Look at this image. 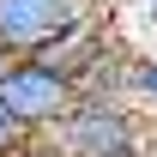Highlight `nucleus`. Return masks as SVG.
I'll return each mask as SVG.
<instances>
[{"label":"nucleus","instance_id":"obj_1","mask_svg":"<svg viewBox=\"0 0 157 157\" xmlns=\"http://www.w3.org/2000/svg\"><path fill=\"white\" fill-rule=\"evenodd\" d=\"M151 133L145 127V109H133L127 97H78L73 115L55 127V145L67 157H109V151H127Z\"/></svg>","mask_w":157,"mask_h":157},{"label":"nucleus","instance_id":"obj_2","mask_svg":"<svg viewBox=\"0 0 157 157\" xmlns=\"http://www.w3.org/2000/svg\"><path fill=\"white\" fill-rule=\"evenodd\" d=\"M0 97H6V109L24 121V133H55L60 121L73 115L78 85L60 73V67H48V60L18 55L12 67H6V78H0Z\"/></svg>","mask_w":157,"mask_h":157},{"label":"nucleus","instance_id":"obj_3","mask_svg":"<svg viewBox=\"0 0 157 157\" xmlns=\"http://www.w3.org/2000/svg\"><path fill=\"white\" fill-rule=\"evenodd\" d=\"M85 12H97V0H0V42L12 55H36Z\"/></svg>","mask_w":157,"mask_h":157},{"label":"nucleus","instance_id":"obj_4","mask_svg":"<svg viewBox=\"0 0 157 157\" xmlns=\"http://www.w3.org/2000/svg\"><path fill=\"white\" fill-rule=\"evenodd\" d=\"M127 103L145 109V115L157 109V48H133V60H127Z\"/></svg>","mask_w":157,"mask_h":157},{"label":"nucleus","instance_id":"obj_5","mask_svg":"<svg viewBox=\"0 0 157 157\" xmlns=\"http://www.w3.org/2000/svg\"><path fill=\"white\" fill-rule=\"evenodd\" d=\"M30 139H36V133H24V121L6 109V97H0V157H24Z\"/></svg>","mask_w":157,"mask_h":157},{"label":"nucleus","instance_id":"obj_6","mask_svg":"<svg viewBox=\"0 0 157 157\" xmlns=\"http://www.w3.org/2000/svg\"><path fill=\"white\" fill-rule=\"evenodd\" d=\"M109 157H157V145H151V133H145L139 145H127V151H109Z\"/></svg>","mask_w":157,"mask_h":157},{"label":"nucleus","instance_id":"obj_7","mask_svg":"<svg viewBox=\"0 0 157 157\" xmlns=\"http://www.w3.org/2000/svg\"><path fill=\"white\" fill-rule=\"evenodd\" d=\"M133 12H139V18H145V24L157 30V0H133Z\"/></svg>","mask_w":157,"mask_h":157},{"label":"nucleus","instance_id":"obj_8","mask_svg":"<svg viewBox=\"0 0 157 157\" xmlns=\"http://www.w3.org/2000/svg\"><path fill=\"white\" fill-rule=\"evenodd\" d=\"M12 60H18V55H12V48L0 42V78H6V67H12Z\"/></svg>","mask_w":157,"mask_h":157}]
</instances>
